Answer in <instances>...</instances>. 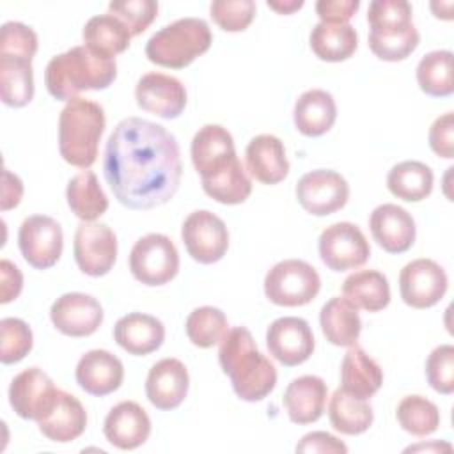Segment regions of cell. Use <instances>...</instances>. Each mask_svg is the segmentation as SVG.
<instances>
[{"label": "cell", "instance_id": "6da1fadb", "mask_svg": "<svg viewBox=\"0 0 454 454\" xmlns=\"http://www.w3.org/2000/svg\"><path fill=\"white\" fill-rule=\"evenodd\" d=\"M177 140L161 124L126 117L105 145L103 174L114 197L129 209H153L168 202L181 183Z\"/></svg>", "mask_w": 454, "mask_h": 454}, {"label": "cell", "instance_id": "7a4b0ae2", "mask_svg": "<svg viewBox=\"0 0 454 454\" xmlns=\"http://www.w3.org/2000/svg\"><path fill=\"white\" fill-rule=\"evenodd\" d=\"M218 362L229 376L234 394L247 401H262L277 385L275 365L257 349L252 333L245 326L231 328L220 340Z\"/></svg>", "mask_w": 454, "mask_h": 454}, {"label": "cell", "instance_id": "3957f363", "mask_svg": "<svg viewBox=\"0 0 454 454\" xmlns=\"http://www.w3.org/2000/svg\"><path fill=\"white\" fill-rule=\"evenodd\" d=\"M117 76L115 59H103L85 44L55 55L44 71L48 92L59 101H71L83 90H103Z\"/></svg>", "mask_w": 454, "mask_h": 454}, {"label": "cell", "instance_id": "277c9868", "mask_svg": "<svg viewBox=\"0 0 454 454\" xmlns=\"http://www.w3.org/2000/svg\"><path fill=\"white\" fill-rule=\"evenodd\" d=\"M105 124V110L99 103L80 96L67 101L59 115V151L64 161L89 168L98 158Z\"/></svg>", "mask_w": 454, "mask_h": 454}, {"label": "cell", "instance_id": "5b68a950", "mask_svg": "<svg viewBox=\"0 0 454 454\" xmlns=\"http://www.w3.org/2000/svg\"><path fill=\"white\" fill-rule=\"evenodd\" d=\"M209 25L200 18H181L160 28L145 44L147 59L161 67L183 69L211 46Z\"/></svg>", "mask_w": 454, "mask_h": 454}, {"label": "cell", "instance_id": "8992f818", "mask_svg": "<svg viewBox=\"0 0 454 454\" xmlns=\"http://www.w3.org/2000/svg\"><path fill=\"white\" fill-rule=\"evenodd\" d=\"M319 289V273L301 259L280 261L264 277L266 298L280 307L307 305L317 296Z\"/></svg>", "mask_w": 454, "mask_h": 454}, {"label": "cell", "instance_id": "52a82bcc", "mask_svg": "<svg viewBox=\"0 0 454 454\" xmlns=\"http://www.w3.org/2000/svg\"><path fill=\"white\" fill-rule=\"evenodd\" d=\"M129 271L145 286H163L179 271V254L172 239L160 232L140 238L129 252Z\"/></svg>", "mask_w": 454, "mask_h": 454}, {"label": "cell", "instance_id": "ba28073f", "mask_svg": "<svg viewBox=\"0 0 454 454\" xmlns=\"http://www.w3.org/2000/svg\"><path fill=\"white\" fill-rule=\"evenodd\" d=\"M319 257L332 271L360 268L371 255V247L364 232L351 222L328 225L319 236Z\"/></svg>", "mask_w": 454, "mask_h": 454}, {"label": "cell", "instance_id": "9c48e42d", "mask_svg": "<svg viewBox=\"0 0 454 454\" xmlns=\"http://www.w3.org/2000/svg\"><path fill=\"white\" fill-rule=\"evenodd\" d=\"M18 247L23 259L32 268L48 270L57 264L62 255V227L48 215H32L20 225Z\"/></svg>", "mask_w": 454, "mask_h": 454}, {"label": "cell", "instance_id": "30bf717a", "mask_svg": "<svg viewBox=\"0 0 454 454\" xmlns=\"http://www.w3.org/2000/svg\"><path fill=\"white\" fill-rule=\"evenodd\" d=\"M186 252L200 264L218 262L229 248V231L220 216L207 209L193 211L181 227Z\"/></svg>", "mask_w": 454, "mask_h": 454}, {"label": "cell", "instance_id": "8fae6325", "mask_svg": "<svg viewBox=\"0 0 454 454\" xmlns=\"http://www.w3.org/2000/svg\"><path fill=\"white\" fill-rule=\"evenodd\" d=\"M296 199L307 213L326 216L346 206L349 199V184L339 172L317 168L300 177L296 184Z\"/></svg>", "mask_w": 454, "mask_h": 454}, {"label": "cell", "instance_id": "7c38bea8", "mask_svg": "<svg viewBox=\"0 0 454 454\" xmlns=\"http://www.w3.org/2000/svg\"><path fill=\"white\" fill-rule=\"evenodd\" d=\"M73 254L85 275L103 277L115 264L117 238L106 223L83 222L74 232Z\"/></svg>", "mask_w": 454, "mask_h": 454}, {"label": "cell", "instance_id": "4fadbf2b", "mask_svg": "<svg viewBox=\"0 0 454 454\" xmlns=\"http://www.w3.org/2000/svg\"><path fill=\"white\" fill-rule=\"evenodd\" d=\"M59 388L51 378L37 367L21 371L9 387V403L14 413L27 420L44 419L55 406Z\"/></svg>", "mask_w": 454, "mask_h": 454}, {"label": "cell", "instance_id": "5bb4252c", "mask_svg": "<svg viewBox=\"0 0 454 454\" xmlns=\"http://www.w3.org/2000/svg\"><path fill=\"white\" fill-rule=\"evenodd\" d=\"M449 278L445 270L433 259H415L399 273L401 298L408 307L429 309L447 293Z\"/></svg>", "mask_w": 454, "mask_h": 454}, {"label": "cell", "instance_id": "9a60e30c", "mask_svg": "<svg viewBox=\"0 0 454 454\" xmlns=\"http://www.w3.org/2000/svg\"><path fill=\"white\" fill-rule=\"evenodd\" d=\"M270 355L286 367H294L310 358L314 353V333L301 317L286 316L275 319L266 332Z\"/></svg>", "mask_w": 454, "mask_h": 454}, {"label": "cell", "instance_id": "2e32d148", "mask_svg": "<svg viewBox=\"0 0 454 454\" xmlns=\"http://www.w3.org/2000/svg\"><path fill=\"white\" fill-rule=\"evenodd\" d=\"M50 319L67 337H89L103 323V307L90 294L66 293L53 301Z\"/></svg>", "mask_w": 454, "mask_h": 454}, {"label": "cell", "instance_id": "e0dca14e", "mask_svg": "<svg viewBox=\"0 0 454 454\" xmlns=\"http://www.w3.org/2000/svg\"><path fill=\"white\" fill-rule=\"evenodd\" d=\"M137 105L161 119H176L186 106V89L176 76L165 73H145L135 87Z\"/></svg>", "mask_w": 454, "mask_h": 454}, {"label": "cell", "instance_id": "ac0fdd59", "mask_svg": "<svg viewBox=\"0 0 454 454\" xmlns=\"http://www.w3.org/2000/svg\"><path fill=\"white\" fill-rule=\"evenodd\" d=\"M190 154L192 163L202 179L223 172L238 160L232 135L220 124L202 126L193 135Z\"/></svg>", "mask_w": 454, "mask_h": 454}, {"label": "cell", "instance_id": "d6986e66", "mask_svg": "<svg viewBox=\"0 0 454 454\" xmlns=\"http://www.w3.org/2000/svg\"><path fill=\"white\" fill-rule=\"evenodd\" d=\"M369 229L374 241L388 254L410 250L417 236L413 216L404 207L390 202L372 209Z\"/></svg>", "mask_w": 454, "mask_h": 454}, {"label": "cell", "instance_id": "ffe728a7", "mask_svg": "<svg viewBox=\"0 0 454 454\" xmlns=\"http://www.w3.org/2000/svg\"><path fill=\"white\" fill-rule=\"evenodd\" d=\"M188 387L190 376L184 364L177 358H163L147 374L145 395L154 408L170 411L184 401Z\"/></svg>", "mask_w": 454, "mask_h": 454}, {"label": "cell", "instance_id": "44dd1931", "mask_svg": "<svg viewBox=\"0 0 454 454\" xmlns=\"http://www.w3.org/2000/svg\"><path fill=\"white\" fill-rule=\"evenodd\" d=\"M105 438L121 450H133L144 445L151 434V419L135 401L115 404L103 424Z\"/></svg>", "mask_w": 454, "mask_h": 454}, {"label": "cell", "instance_id": "7402d4cb", "mask_svg": "<svg viewBox=\"0 0 454 454\" xmlns=\"http://www.w3.org/2000/svg\"><path fill=\"white\" fill-rule=\"evenodd\" d=\"M76 383L90 395H108L124 380L122 362L106 349H90L76 364Z\"/></svg>", "mask_w": 454, "mask_h": 454}, {"label": "cell", "instance_id": "603a6c76", "mask_svg": "<svg viewBox=\"0 0 454 454\" xmlns=\"http://www.w3.org/2000/svg\"><path fill=\"white\" fill-rule=\"evenodd\" d=\"M328 397V387L323 378L305 374L294 378L284 392V406L291 422L307 426L321 419Z\"/></svg>", "mask_w": 454, "mask_h": 454}, {"label": "cell", "instance_id": "cb8c5ba5", "mask_svg": "<svg viewBox=\"0 0 454 454\" xmlns=\"http://www.w3.org/2000/svg\"><path fill=\"white\" fill-rule=\"evenodd\" d=\"M247 170L262 184H277L289 174L284 142L275 135L254 137L245 151Z\"/></svg>", "mask_w": 454, "mask_h": 454}, {"label": "cell", "instance_id": "d4e9b609", "mask_svg": "<svg viewBox=\"0 0 454 454\" xmlns=\"http://www.w3.org/2000/svg\"><path fill=\"white\" fill-rule=\"evenodd\" d=\"M114 339L129 355L144 356L160 349L165 340V326L154 316L131 312L115 323Z\"/></svg>", "mask_w": 454, "mask_h": 454}, {"label": "cell", "instance_id": "484cf974", "mask_svg": "<svg viewBox=\"0 0 454 454\" xmlns=\"http://www.w3.org/2000/svg\"><path fill=\"white\" fill-rule=\"evenodd\" d=\"M381 383L383 371L378 362L358 344L349 346L340 364V388L356 399L367 401L380 390Z\"/></svg>", "mask_w": 454, "mask_h": 454}, {"label": "cell", "instance_id": "4316f807", "mask_svg": "<svg viewBox=\"0 0 454 454\" xmlns=\"http://www.w3.org/2000/svg\"><path fill=\"white\" fill-rule=\"evenodd\" d=\"M39 431L51 442L67 443L82 436L87 427V411L83 404L69 392L59 388V395L51 411L37 420Z\"/></svg>", "mask_w": 454, "mask_h": 454}, {"label": "cell", "instance_id": "83f0119b", "mask_svg": "<svg viewBox=\"0 0 454 454\" xmlns=\"http://www.w3.org/2000/svg\"><path fill=\"white\" fill-rule=\"evenodd\" d=\"M337 119L335 99L323 89L305 90L294 103L293 121L305 137H321L332 129Z\"/></svg>", "mask_w": 454, "mask_h": 454}, {"label": "cell", "instance_id": "f1b7e54d", "mask_svg": "<svg viewBox=\"0 0 454 454\" xmlns=\"http://www.w3.org/2000/svg\"><path fill=\"white\" fill-rule=\"evenodd\" d=\"M319 325L326 340L340 348L356 344L362 332V321L356 307L340 296H333L323 305L319 312Z\"/></svg>", "mask_w": 454, "mask_h": 454}, {"label": "cell", "instance_id": "f546056e", "mask_svg": "<svg viewBox=\"0 0 454 454\" xmlns=\"http://www.w3.org/2000/svg\"><path fill=\"white\" fill-rule=\"evenodd\" d=\"M82 35L85 46L90 51L112 60L115 55L128 50L131 39V32L128 30V27L110 12L92 16L85 23Z\"/></svg>", "mask_w": 454, "mask_h": 454}, {"label": "cell", "instance_id": "4dcf8cb0", "mask_svg": "<svg viewBox=\"0 0 454 454\" xmlns=\"http://www.w3.org/2000/svg\"><path fill=\"white\" fill-rule=\"evenodd\" d=\"M342 298L356 309L378 312L390 303V286L378 270H360L344 280Z\"/></svg>", "mask_w": 454, "mask_h": 454}, {"label": "cell", "instance_id": "1f68e13d", "mask_svg": "<svg viewBox=\"0 0 454 454\" xmlns=\"http://www.w3.org/2000/svg\"><path fill=\"white\" fill-rule=\"evenodd\" d=\"M0 96L12 108L27 106L34 98L32 59L0 55Z\"/></svg>", "mask_w": 454, "mask_h": 454}, {"label": "cell", "instance_id": "d6a6232c", "mask_svg": "<svg viewBox=\"0 0 454 454\" xmlns=\"http://www.w3.org/2000/svg\"><path fill=\"white\" fill-rule=\"evenodd\" d=\"M66 199L74 216L83 222H96L108 209V199L98 181V176L87 168L69 179Z\"/></svg>", "mask_w": 454, "mask_h": 454}, {"label": "cell", "instance_id": "836d02e7", "mask_svg": "<svg viewBox=\"0 0 454 454\" xmlns=\"http://www.w3.org/2000/svg\"><path fill=\"white\" fill-rule=\"evenodd\" d=\"M310 48L317 59L326 62L348 60L358 46V35L349 23L319 21L309 37Z\"/></svg>", "mask_w": 454, "mask_h": 454}, {"label": "cell", "instance_id": "e575fe53", "mask_svg": "<svg viewBox=\"0 0 454 454\" xmlns=\"http://www.w3.org/2000/svg\"><path fill=\"white\" fill-rule=\"evenodd\" d=\"M434 176L431 167L417 160L394 165L387 176L388 192L406 202H419L431 195Z\"/></svg>", "mask_w": 454, "mask_h": 454}, {"label": "cell", "instance_id": "d590c367", "mask_svg": "<svg viewBox=\"0 0 454 454\" xmlns=\"http://www.w3.org/2000/svg\"><path fill=\"white\" fill-rule=\"evenodd\" d=\"M328 419L335 431L355 436L365 433L371 427L374 413L367 401L356 399L346 394L342 388H337L330 397Z\"/></svg>", "mask_w": 454, "mask_h": 454}, {"label": "cell", "instance_id": "8d00e7d4", "mask_svg": "<svg viewBox=\"0 0 454 454\" xmlns=\"http://www.w3.org/2000/svg\"><path fill=\"white\" fill-rule=\"evenodd\" d=\"M417 83L433 98H447L454 92L452 51L436 50L426 53L417 66Z\"/></svg>", "mask_w": 454, "mask_h": 454}, {"label": "cell", "instance_id": "74e56055", "mask_svg": "<svg viewBox=\"0 0 454 454\" xmlns=\"http://www.w3.org/2000/svg\"><path fill=\"white\" fill-rule=\"evenodd\" d=\"M420 35L413 23L406 27H392V28H380L369 32V48L371 51L387 62L404 60L408 55L415 51L419 46Z\"/></svg>", "mask_w": 454, "mask_h": 454}, {"label": "cell", "instance_id": "f35d334b", "mask_svg": "<svg viewBox=\"0 0 454 454\" xmlns=\"http://www.w3.org/2000/svg\"><path fill=\"white\" fill-rule=\"evenodd\" d=\"M202 190L206 195H209L213 200L227 206L241 204L245 202L252 193V183L247 176L243 165L239 160H236L231 167H227L223 172L202 179Z\"/></svg>", "mask_w": 454, "mask_h": 454}, {"label": "cell", "instance_id": "ab89813d", "mask_svg": "<svg viewBox=\"0 0 454 454\" xmlns=\"http://www.w3.org/2000/svg\"><path fill=\"white\" fill-rule=\"evenodd\" d=\"M399 426L413 436H427L440 426L438 406L422 395H406L401 399L395 410Z\"/></svg>", "mask_w": 454, "mask_h": 454}, {"label": "cell", "instance_id": "60d3db41", "mask_svg": "<svg viewBox=\"0 0 454 454\" xmlns=\"http://www.w3.org/2000/svg\"><path fill=\"white\" fill-rule=\"evenodd\" d=\"M186 335L197 348H213L229 332L225 314L216 307H199L186 317Z\"/></svg>", "mask_w": 454, "mask_h": 454}, {"label": "cell", "instance_id": "b9f144b4", "mask_svg": "<svg viewBox=\"0 0 454 454\" xmlns=\"http://www.w3.org/2000/svg\"><path fill=\"white\" fill-rule=\"evenodd\" d=\"M0 360L7 365L23 360L34 346V335L30 326L18 317H4L0 321Z\"/></svg>", "mask_w": 454, "mask_h": 454}, {"label": "cell", "instance_id": "7bdbcfd3", "mask_svg": "<svg viewBox=\"0 0 454 454\" xmlns=\"http://www.w3.org/2000/svg\"><path fill=\"white\" fill-rule=\"evenodd\" d=\"M213 21L225 32H243L254 21L255 2L252 0H215L209 5Z\"/></svg>", "mask_w": 454, "mask_h": 454}, {"label": "cell", "instance_id": "ee69618b", "mask_svg": "<svg viewBox=\"0 0 454 454\" xmlns=\"http://www.w3.org/2000/svg\"><path fill=\"white\" fill-rule=\"evenodd\" d=\"M426 378L433 390L449 395L454 392V346L434 348L426 360Z\"/></svg>", "mask_w": 454, "mask_h": 454}, {"label": "cell", "instance_id": "f6af8a7d", "mask_svg": "<svg viewBox=\"0 0 454 454\" xmlns=\"http://www.w3.org/2000/svg\"><path fill=\"white\" fill-rule=\"evenodd\" d=\"M108 12L121 20L131 35H140L156 18L158 2L154 0H122L110 2Z\"/></svg>", "mask_w": 454, "mask_h": 454}, {"label": "cell", "instance_id": "bcb514c9", "mask_svg": "<svg viewBox=\"0 0 454 454\" xmlns=\"http://www.w3.org/2000/svg\"><path fill=\"white\" fill-rule=\"evenodd\" d=\"M371 30L406 27L411 21V5L404 0H374L367 9Z\"/></svg>", "mask_w": 454, "mask_h": 454}, {"label": "cell", "instance_id": "7dc6e473", "mask_svg": "<svg viewBox=\"0 0 454 454\" xmlns=\"http://www.w3.org/2000/svg\"><path fill=\"white\" fill-rule=\"evenodd\" d=\"M37 51V34L20 23L7 21L0 30V55H20L27 59H34Z\"/></svg>", "mask_w": 454, "mask_h": 454}, {"label": "cell", "instance_id": "c3c4849f", "mask_svg": "<svg viewBox=\"0 0 454 454\" xmlns=\"http://www.w3.org/2000/svg\"><path fill=\"white\" fill-rule=\"evenodd\" d=\"M429 147L433 149L434 154L450 160L454 156V145H452V138H454V119L452 114L447 112L443 115H440L429 128Z\"/></svg>", "mask_w": 454, "mask_h": 454}, {"label": "cell", "instance_id": "681fc988", "mask_svg": "<svg viewBox=\"0 0 454 454\" xmlns=\"http://www.w3.org/2000/svg\"><path fill=\"white\" fill-rule=\"evenodd\" d=\"M358 7V0H319L316 4V12L323 23H348Z\"/></svg>", "mask_w": 454, "mask_h": 454}, {"label": "cell", "instance_id": "f907efd6", "mask_svg": "<svg viewBox=\"0 0 454 454\" xmlns=\"http://www.w3.org/2000/svg\"><path fill=\"white\" fill-rule=\"evenodd\" d=\"M296 452H319V454H333V452H348L346 443L325 431H314L305 434L296 445Z\"/></svg>", "mask_w": 454, "mask_h": 454}, {"label": "cell", "instance_id": "816d5d0a", "mask_svg": "<svg viewBox=\"0 0 454 454\" xmlns=\"http://www.w3.org/2000/svg\"><path fill=\"white\" fill-rule=\"evenodd\" d=\"M0 293H2V298L0 301L2 303H9L12 300H16L23 289V275L20 271V268L16 264H12L11 261L7 259H2L0 262Z\"/></svg>", "mask_w": 454, "mask_h": 454}, {"label": "cell", "instance_id": "f5cc1de1", "mask_svg": "<svg viewBox=\"0 0 454 454\" xmlns=\"http://www.w3.org/2000/svg\"><path fill=\"white\" fill-rule=\"evenodd\" d=\"M23 197V183L16 174L4 168V186H2V211L16 207Z\"/></svg>", "mask_w": 454, "mask_h": 454}, {"label": "cell", "instance_id": "db71d44e", "mask_svg": "<svg viewBox=\"0 0 454 454\" xmlns=\"http://www.w3.org/2000/svg\"><path fill=\"white\" fill-rule=\"evenodd\" d=\"M268 7L280 12V14H291L294 12L296 9L303 7V2L301 0H291V2H268Z\"/></svg>", "mask_w": 454, "mask_h": 454}]
</instances>
